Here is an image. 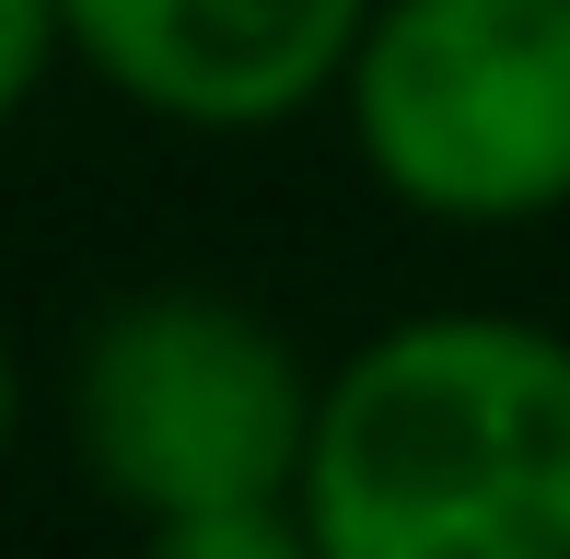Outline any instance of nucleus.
<instances>
[{"mask_svg":"<svg viewBox=\"0 0 570 559\" xmlns=\"http://www.w3.org/2000/svg\"><path fill=\"white\" fill-rule=\"evenodd\" d=\"M292 501L326 559H570V339L478 303L373 326Z\"/></svg>","mask_w":570,"mask_h":559,"instance_id":"obj_1","label":"nucleus"},{"mask_svg":"<svg viewBox=\"0 0 570 559\" xmlns=\"http://www.w3.org/2000/svg\"><path fill=\"white\" fill-rule=\"evenodd\" d=\"M326 373L210 280L117 292L70 350V454L128 524L279 501L315 443Z\"/></svg>","mask_w":570,"mask_h":559,"instance_id":"obj_2","label":"nucleus"},{"mask_svg":"<svg viewBox=\"0 0 570 559\" xmlns=\"http://www.w3.org/2000/svg\"><path fill=\"white\" fill-rule=\"evenodd\" d=\"M338 117L361 175L443 234L570 210V0H373Z\"/></svg>","mask_w":570,"mask_h":559,"instance_id":"obj_3","label":"nucleus"},{"mask_svg":"<svg viewBox=\"0 0 570 559\" xmlns=\"http://www.w3.org/2000/svg\"><path fill=\"white\" fill-rule=\"evenodd\" d=\"M59 23L117 106L198 140H256L338 94L373 0H59Z\"/></svg>","mask_w":570,"mask_h":559,"instance_id":"obj_4","label":"nucleus"},{"mask_svg":"<svg viewBox=\"0 0 570 559\" xmlns=\"http://www.w3.org/2000/svg\"><path fill=\"white\" fill-rule=\"evenodd\" d=\"M140 559H326L315 524H303V501H222V513H164L140 524Z\"/></svg>","mask_w":570,"mask_h":559,"instance_id":"obj_5","label":"nucleus"},{"mask_svg":"<svg viewBox=\"0 0 570 559\" xmlns=\"http://www.w3.org/2000/svg\"><path fill=\"white\" fill-rule=\"evenodd\" d=\"M59 59H70L59 0H0V129L47 94V70H59Z\"/></svg>","mask_w":570,"mask_h":559,"instance_id":"obj_6","label":"nucleus"},{"mask_svg":"<svg viewBox=\"0 0 570 559\" xmlns=\"http://www.w3.org/2000/svg\"><path fill=\"white\" fill-rule=\"evenodd\" d=\"M12 431H23V362H12V339H0V454H12Z\"/></svg>","mask_w":570,"mask_h":559,"instance_id":"obj_7","label":"nucleus"}]
</instances>
